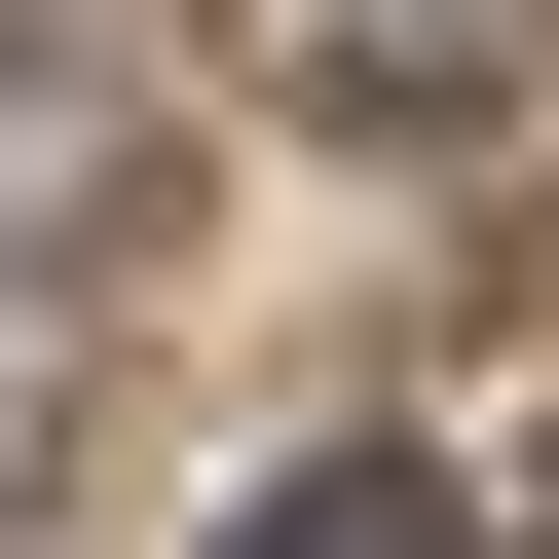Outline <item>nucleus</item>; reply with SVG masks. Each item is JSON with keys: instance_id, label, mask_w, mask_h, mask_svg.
I'll list each match as a JSON object with an SVG mask.
<instances>
[{"instance_id": "obj_1", "label": "nucleus", "mask_w": 559, "mask_h": 559, "mask_svg": "<svg viewBox=\"0 0 559 559\" xmlns=\"http://www.w3.org/2000/svg\"><path fill=\"white\" fill-rule=\"evenodd\" d=\"M224 559H485V522H448V448H299V485H261Z\"/></svg>"}, {"instance_id": "obj_2", "label": "nucleus", "mask_w": 559, "mask_h": 559, "mask_svg": "<svg viewBox=\"0 0 559 559\" xmlns=\"http://www.w3.org/2000/svg\"><path fill=\"white\" fill-rule=\"evenodd\" d=\"M299 38H336V75H373V112H448V75H485V38H522V0H299Z\"/></svg>"}, {"instance_id": "obj_3", "label": "nucleus", "mask_w": 559, "mask_h": 559, "mask_svg": "<svg viewBox=\"0 0 559 559\" xmlns=\"http://www.w3.org/2000/svg\"><path fill=\"white\" fill-rule=\"evenodd\" d=\"M38 448H75V299H0V485H38Z\"/></svg>"}]
</instances>
